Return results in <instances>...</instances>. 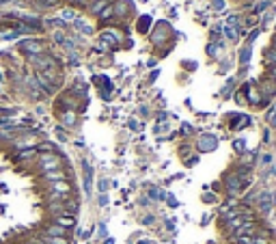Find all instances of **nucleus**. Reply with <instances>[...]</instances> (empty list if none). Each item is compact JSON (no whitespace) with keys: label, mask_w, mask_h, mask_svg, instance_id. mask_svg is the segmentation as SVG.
<instances>
[{"label":"nucleus","mask_w":276,"mask_h":244,"mask_svg":"<svg viewBox=\"0 0 276 244\" xmlns=\"http://www.w3.org/2000/svg\"><path fill=\"white\" fill-rule=\"evenodd\" d=\"M61 156H56V153H43L41 158H39V167H41V171L43 173H48V171H56V169H61Z\"/></svg>","instance_id":"nucleus-1"},{"label":"nucleus","mask_w":276,"mask_h":244,"mask_svg":"<svg viewBox=\"0 0 276 244\" xmlns=\"http://www.w3.org/2000/svg\"><path fill=\"white\" fill-rule=\"evenodd\" d=\"M19 46H22V50L28 56H41L43 50H46V46H43L41 41H37V39H26V41H22Z\"/></svg>","instance_id":"nucleus-2"},{"label":"nucleus","mask_w":276,"mask_h":244,"mask_svg":"<svg viewBox=\"0 0 276 244\" xmlns=\"http://www.w3.org/2000/svg\"><path fill=\"white\" fill-rule=\"evenodd\" d=\"M259 210L263 214H268L272 210V195H270V192H261L259 195Z\"/></svg>","instance_id":"nucleus-3"},{"label":"nucleus","mask_w":276,"mask_h":244,"mask_svg":"<svg viewBox=\"0 0 276 244\" xmlns=\"http://www.w3.org/2000/svg\"><path fill=\"white\" fill-rule=\"evenodd\" d=\"M216 145H218V141H216V136H201L199 138V149L201 151H209V149H214Z\"/></svg>","instance_id":"nucleus-4"},{"label":"nucleus","mask_w":276,"mask_h":244,"mask_svg":"<svg viewBox=\"0 0 276 244\" xmlns=\"http://www.w3.org/2000/svg\"><path fill=\"white\" fill-rule=\"evenodd\" d=\"M43 179H46L48 184H52V182H63V179H67V173L61 171V169H56V171L43 173Z\"/></svg>","instance_id":"nucleus-5"},{"label":"nucleus","mask_w":276,"mask_h":244,"mask_svg":"<svg viewBox=\"0 0 276 244\" xmlns=\"http://www.w3.org/2000/svg\"><path fill=\"white\" fill-rule=\"evenodd\" d=\"M248 123H250V117H246V114H233V117H231V128H233V130H242Z\"/></svg>","instance_id":"nucleus-6"},{"label":"nucleus","mask_w":276,"mask_h":244,"mask_svg":"<svg viewBox=\"0 0 276 244\" xmlns=\"http://www.w3.org/2000/svg\"><path fill=\"white\" fill-rule=\"evenodd\" d=\"M54 225H61V227H65L69 231V229L74 227V216H72V214H58V216L54 218Z\"/></svg>","instance_id":"nucleus-7"},{"label":"nucleus","mask_w":276,"mask_h":244,"mask_svg":"<svg viewBox=\"0 0 276 244\" xmlns=\"http://www.w3.org/2000/svg\"><path fill=\"white\" fill-rule=\"evenodd\" d=\"M46 236L48 238H67V229L61 225H50L46 229Z\"/></svg>","instance_id":"nucleus-8"},{"label":"nucleus","mask_w":276,"mask_h":244,"mask_svg":"<svg viewBox=\"0 0 276 244\" xmlns=\"http://www.w3.org/2000/svg\"><path fill=\"white\" fill-rule=\"evenodd\" d=\"M82 169H84V188H87V192H91V177H93L91 164L84 160V162H82Z\"/></svg>","instance_id":"nucleus-9"},{"label":"nucleus","mask_w":276,"mask_h":244,"mask_svg":"<svg viewBox=\"0 0 276 244\" xmlns=\"http://www.w3.org/2000/svg\"><path fill=\"white\" fill-rule=\"evenodd\" d=\"M76 111H63V123H65V126H67V128H72L74 126V123H76Z\"/></svg>","instance_id":"nucleus-10"},{"label":"nucleus","mask_w":276,"mask_h":244,"mask_svg":"<svg viewBox=\"0 0 276 244\" xmlns=\"http://www.w3.org/2000/svg\"><path fill=\"white\" fill-rule=\"evenodd\" d=\"M138 24H140V26H138V31H140V33H147V31H149V24H151V18L143 16V18L138 19Z\"/></svg>","instance_id":"nucleus-11"},{"label":"nucleus","mask_w":276,"mask_h":244,"mask_svg":"<svg viewBox=\"0 0 276 244\" xmlns=\"http://www.w3.org/2000/svg\"><path fill=\"white\" fill-rule=\"evenodd\" d=\"M104 7H108V0H97V2H93V7H91V11L93 13H102L104 11Z\"/></svg>","instance_id":"nucleus-12"},{"label":"nucleus","mask_w":276,"mask_h":244,"mask_svg":"<svg viewBox=\"0 0 276 244\" xmlns=\"http://www.w3.org/2000/svg\"><path fill=\"white\" fill-rule=\"evenodd\" d=\"M110 16H114V7H112V4H108V7L104 9L102 13H99V19H102V22H104V19H108Z\"/></svg>","instance_id":"nucleus-13"},{"label":"nucleus","mask_w":276,"mask_h":244,"mask_svg":"<svg viewBox=\"0 0 276 244\" xmlns=\"http://www.w3.org/2000/svg\"><path fill=\"white\" fill-rule=\"evenodd\" d=\"M35 151H37V149H35V147L26 149V151H22V153H19V156H18V160H28V158H33V156H35Z\"/></svg>","instance_id":"nucleus-14"},{"label":"nucleus","mask_w":276,"mask_h":244,"mask_svg":"<svg viewBox=\"0 0 276 244\" xmlns=\"http://www.w3.org/2000/svg\"><path fill=\"white\" fill-rule=\"evenodd\" d=\"M41 240H46L48 244H69L67 238H48L46 236V238H41Z\"/></svg>","instance_id":"nucleus-15"},{"label":"nucleus","mask_w":276,"mask_h":244,"mask_svg":"<svg viewBox=\"0 0 276 244\" xmlns=\"http://www.w3.org/2000/svg\"><path fill=\"white\" fill-rule=\"evenodd\" d=\"M74 24H76V28H80V31H82L84 35H91V33H93V28H91V26H84V22H78V19H76Z\"/></svg>","instance_id":"nucleus-16"},{"label":"nucleus","mask_w":276,"mask_h":244,"mask_svg":"<svg viewBox=\"0 0 276 244\" xmlns=\"http://www.w3.org/2000/svg\"><path fill=\"white\" fill-rule=\"evenodd\" d=\"M265 61H268L270 65H272V63H276V48H274V50H270V52L265 50Z\"/></svg>","instance_id":"nucleus-17"},{"label":"nucleus","mask_w":276,"mask_h":244,"mask_svg":"<svg viewBox=\"0 0 276 244\" xmlns=\"http://www.w3.org/2000/svg\"><path fill=\"white\" fill-rule=\"evenodd\" d=\"M149 195H151L153 199H164V197H166V195H164V192H160L158 188H151V190H149Z\"/></svg>","instance_id":"nucleus-18"},{"label":"nucleus","mask_w":276,"mask_h":244,"mask_svg":"<svg viewBox=\"0 0 276 244\" xmlns=\"http://www.w3.org/2000/svg\"><path fill=\"white\" fill-rule=\"evenodd\" d=\"M248 61H250V48H244V50H242V63L246 65Z\"/></svg>","instance_id":"nucleus-19"},{"label":"nucleus","mask_w":276,"mask_h":244,"mask_svg":"<svg viewBox=\"0 0 276 244\" xmlns=\"http://www.w3.org/2000/svg\"><path fill=\"white\" fill-rule=\"evenodd\" d=\"M244 145H246V143L242 141V138H239V141H235V143H233V147H235V151H239V153H242V151H244Z\"/></svg>","instance_id":"nucleus-20"},{"label":"nucleus","mask_w":276,"mask_h":244,"mask_svg":"<svg viewBox=\"0 0 276 244\" xmlns=\"http://www.w3.org/2000/svg\"><path fill=\"white\" fill-rule=\"evenodd\" d=\"M56 136L61 138V141H67V134H65L63 128H56Z\"/></svg>","instance_id":"nucleus-21"},{"label":"nucleus","mask_w":276,"mask_h":244,"mask_svg":"<svg viewBox=\"0 0 276 244\" xmlns=\"http://www.w3.org/2000/svg\"><path fill=\"white\" fill-rule=\"evenodd\" d=\"M227 37H229V39H233V41H235V39H238V33H235L233 28H227Z\"/></svg>","instance_id":"nucleus-22"},{"label":"nucleus","mask_w":276,"mask_h":244,"mask_svg":"<svg viewBox=\"0 0 276 244\" xmlns=\"http://www.w3.org/2000/svg\"><path fill=\"white\" fill-rule=\"evenodd\" d=\"M253 244H270L265 238H253Z\"/></svg>","instance_id":"nucleus-23"},{"label":"nucleus","mask_w":276,"mask_h":244,"mask_svg":"<svg viewBox=\"0 0 276 244\" xmlns=\"http://www.w3.org/2000/svg\"><path fill=\"white\" fill-rule=\"evenodd\" d=\"M63 18H65V19H74V18H76V13H74V11H65Z\"/></svg>","instance_id":"nucleus-24"},{"label":"nucleus","mask_w":276,"mask_h":244,"mask_svg":"<svg viewBox=\"0 0 276 244\" xmlns=\"http://www.w3.org/2000/svg\"><path fill=\"white\" fill-rule=\"evenodd\" d=\"M182 132H184V134H190V132H192V126H188V123H184V126H182Z\"/></svg>","instance_id":"nucleus-25"},{"label":"nucleus","mask_w":276,"mask_h":244,"mask_svg":"<svg viewBox=\"0 0 276 244\" xmlns=\"http://www.w3.org/2000/svg\"><path fill=\"white\" fill-rule=\"evenodd\" d=\"M203 199H205V201H207V203H212V201H214V199H216V197H214V195H205Z\"/></svg>","instance_id":"nucleus-26"},{"label":"nucleus","mask_w":276,"mask_h":244,"mask_svg":"<svg viewBox=\"0 0 276 244\" xmlns=\"http://www.w3.org/2000/svg\"><path fill=\"white\" fill-rule=\"evenodd\" d=\"M207 52H209V54H216V52H218V48H214V46H209V48H207Z\"/></svg>","instance_id":"nucleus-27"},{"label":"nucleus","mask_w":276,"mask_h":244,"mask_svg":"<svg viewBox=\"0 0 276 244\" xmlns=\"http://www.w3.org/2000/svg\"><path fill=\"white\" fill-rule=\"evenodd\" d=\"M270 160H272V156H270V153H268V156H263V164H270Z\"/></svg>","instance_id":"nucleus-28"},{"label":"nucleus","mask_w":276,"mask_h":244,"mask_svg":"<svg viewBox=\"0 0 276 244\" xmlns=\"http://www.w3.org/2000/svg\"><path fill=\"white\" fill-rule=\"evenodd\" d=\"M214 4H216V9H224V7H222V0H216Z\"/></svg>","instance_id":"nucleus-29"},{"label":"nucleus","mask_w":276,"mask_h":244,"mask_svg":"<svg viewBox=\"0 0 276 244\" xmlns=\"http://www.w3.org/2000/svg\"><path fill=\"white\" fill-rule=\"evenodd\" d=\"M106 244H114V240H110V238H108V240H106Z\"/></svg>","instance_id":"nucleus-30"},{"label":"nucleus","mask_w":276,"mask_h":244,"mask_svg":"<svg viewBox=\"0 0 276 244\" xmlns=\"http://www.w3.org/2000/svg\"><path fill=\"white\" fill-rule=\"evenodd\" d=\"M140 244H151V242H149V240H143V242H140Z\"/></svg>","instance_id":"nucleus-31"}]
</instances>
